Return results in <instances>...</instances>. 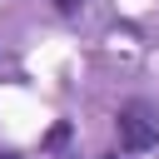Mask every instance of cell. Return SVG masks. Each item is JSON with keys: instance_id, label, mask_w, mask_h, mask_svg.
<instances>
[{"instance_id": "obj_1", "label": "cell", "mask_w": 159, "mask_h": 159, "mask_svg": "<svg viewBox=\"0 0 159 159\" xmlns=\"http://www.w3.org/2000/svg\"><path fill=\"white\" fill-rule=\"evenodd\" d=\"M119 144L129 149V154H149L154 144H159V129H154V119L139 109V104H129V109H119Z\"/></svg>"}, {"instance_id": "obj_2", "label": "cell", "mask_w": 159, "mask_h": 159, "mask_svg": "<svg viewBox=\"0 0 159 159\" xmlns=\"http://www.w3.org/2000/svg\"><path fill=\"white\" fill-rule=\"evenodd\" d=\"M65 134H70V124H55V129L45 134V144H65Z\"/></svg>"}, {"instance_id": "obj_3", "label": "cell", "mask_w": 159, "mask_h": 159, "mask_svg": "<svg viewBox=\"0 0 159 159\" xmlns=\"http://www.w3.org/2000/svg\"><path fill=\"white\" fill-rule=\"evenodd\" d=\"M75 5H80V0H60V10H75Z\"/></svg>"}, {"instance_id": "obj_4", "label": "cell", "mask_w": 159, "mask_h": 159, "mask_svg": "<svg viewBox=\"0 0 159 159\" xmlns=\"http://www.w3.org/2000/svg\"><path fill=\"white\" fill-rule=\"evenodd\" d=\"M104 159H119V154H104Z\"/></svg>"}, {"instance_id": "obj_5", "label": "cell", "mask_w": 159, "mask_h": 159, "mask_svg": "<svg viewBox=\"0 0 159 159\" xmlns=\"http://www.w3.org/2000/svg\"><path fill=\"white\" fill-rule=\"evenodd\" d=\"M0 159H15V154H0Z\"/></svg>"}]
</instances>
